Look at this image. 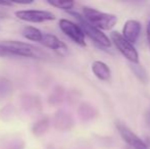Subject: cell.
Returning <instances> with one entry per match:
<instances>
[{"label": "cell", "mask_w": 150, "mask_h": 149, "mask_svg": "<svg viewBox=\"0 0 150 149\" xmlns=\"http://www.w3.org/2000/svg\"><path fill=\"white\" fill-rule=\"evenodd\" d=\"M54 124H55V127L57 129L67 130L73 126V119L67 112H58L54 117Z\"/></svg>", "instance_id": "cell-11"}, {"label": "cell", "mask_w": 150, "mask_h": 149, "mask_svg": "<svg viewBox=\"0 0 150 149\" xmlns=\"http://www.w3.org/2000/svg\"><path fill=\"white\" fill-rule=\"evenodd\" d=\"M91 68H92V72L95 77L100 80V81L108 82L110 80V68H108V66L105 62L101 61V60H95L92 64V66H91Z\"/></svg>", "instance_id": "cell-10"}, {"label": "cell", "mask_w": 150, "mask_h": 149, "mask_svg": "<svg viewBox=\"0 0 150 149\" xmlns=\"http://www.w3.org/2000/svg\"><path fill=\"white\" fill-rule=\"evenodd\" d=\"M141 24L136 20H129L125 23L122 28V36L131 43H136L140 36Z\"/></svg>", "instance_id": "cell-9"}, {"label": "cell", "mask_w": 150, "mask_h": 149, "mask_svg": "<svg viewBox=\"0 0 150 149\" xmlns=\"http://www.w3.org/2000/svg\"><path fill=\"white\" fill-rule=\"evenodd\" d=\"M58 26L61 32L65 35L67 37H69L73 42H75L76 44H78L79 46L85 47L86 46V41H85V33L82 30V28L80 27L79 24L71 22L69 20H65V18H61L58 23Z\"/></svg>", "instance_id": "cell-5"}, {"label": "cell", "mask_w": 150, "mask_h": 149, "mask_svg": "<svg viewBox=\"0 0 150 149\" xmlns=\"http://www.w3.org/2000/svg\"><path fill=\"white\" fill-rule=\"evenodd\" d=\"M48 4L62 10H71L75 6L74 1H61V0H48Z\"/></svg>", "instance_id": "cell-15"}, {"label": "cell", "mask_w": 150, "mask_h": 149, "mask_svg": "<svg viewBox=\"0 0 150 149\" xmlns=\"http://www.w3.org/2000/svg\"><path fill=\"white\" fill-rule=\"evenodd\" d=\"M40 43L45 47L53 50L55 53L60 56H65L69 52V48L62 41L52 34H43L42 40Z\"/></svg>", "instance_id": "cell-8"}, {"label": "cell", "mask_w": 150, "mask_h": 149, "mask_svg": "<svg viewBox=\"0 0 150 149\" xmlns=\"http://www.w3.org/2000/svg\"><path fill=\"white\" fill-rule=\"evenodd\" d=\"M16 16L21 20L29 23H43L54 20L56 16L52 12L47 10H35V9H28V10H18L16 12Z\"/></svg>", "instance_id": "cell-6"}, {"label": "cell", "mask_w": 150, "mask_h": 149, "mask_svg": "<svg viewBox=\"0 0 150 149\" xmlns=\"http://www.w3.org/2000/svg\"><path fill=\"white\" fill-rule=\"evenodd\" d=\"M110 40L113 42L117 50L122 54V56L130 61V64H139V54L136 48L122 36V34L119 32H112L110 34Z\"/></svg>", "instance_id": "cell-4"}, {"label": "cell", "mask_w": 150, "mask_h": 149, "mask_svg": "<svg viewBox=\"0 0 150 149\" xmlns=\"http://www.w3.org/2000/svg\"><path fill=\"white\" fill-rule=\"evenodd\" d=\"M6 56H12L7 47L0 43V57H6Z\"/></svg>", "instance_id": "cell-17"}, {"label": "cell", "mask_w": 150, "mask_h": 149, "mask_svg": "<svg viewBox=\"0 0 150 149\" xmlns=\"http://www.w3.org/2000/svg\"><path fill=\"white\" fill-rule=\"evenodd\" d=\"M130 68L133 72V74L137 77V79L140 82H142L143 84H147L149 81V77L147 74L146 70L144 68V66L140 64H130Z\"/></svg>", "instance_id": "cell-13"}, {"label": "cell", "mask_w": 150, "mask_h": 149, "mask_svg": "<svg viewBox=\"0 0 150 149\" xmlns=\"http://www.w3.org/2000/svg\"><path fill=\"white\" fill-rule=\"evenodd\" d=\"M49 127V119H42L38 123H36L33 127V133L36 136H41L48 130Z\"/></svg>", "instance_id": "cell-14"}, {"label": "cell", "mask_w": 150, "mask_h": 149, "mask_svg": "<svg viewBox=\"0 0 150 149\" xmlns=\"http://www.w3.org/2000/svg\"><path fill=\"white\" fill-rule=\"evenodd\" d=\"M69 13L71 16H74V18H77L79 22L80 27L82 28V30L84 31L86 36H88L94 42L95 44H97L98 46H101L103 48H109L111 46V40L109 39L100 29L96 28L93 25H91L90 23H88L85 20L83 16L79 12L76 11H69Z\"/></svg>", "instance_id": "cell-2"}, {"label": "cell", "mask_w": 150, "mask_h": 149, "mask_svg": "<svg viewBox=\"0 0 150 149\" xmlns=\"http://www.w3.org/2000/svg\"><path fill=\"white\" fill-rule=\"evenodd\" d=\"M94 112V107L92 105H89L87 103H84L81 107L79 108V115L83 119H89L93 117Z\"/></svg>", "instance_id": "cell-16"}, {"label": "cell", "mask_w": 150, "mask_h": 149, "mask_svg": "<svg viewBox=\"0 0 150 149\" xmlns=\"http://www.w3.org/2000/svg\"><path fill=\"white\" fill-rule=\"evenodd\" d=\"M5 47L8 48L12 56H20V57H31V58H45L46 53L39 49L32 44L26 43V42L20 41H3L1 42Z\"/></svg>", "instance_id": "cell-3"}, {"label": "cell", "mask_w": 150, "mask_h": 149, "mask_svg": "<svg viewBox=\"0 0 150 149\" xmlns=\"http://www.w3.org/2000/svg\"><path fill=\"white\" fill-rule=\"evenodd\" d=\"M117 131H119L120 137L122 138L125 142L130 146V148L133 149H148L147 144L141 139L139 136H137L130 128H128L126 125L122 124L120 121H117L115 124Z\"/></svg>", "instance_id": "cell-7"}, {"label": "cell", "mask_w": 150, "mask_h": 149, "mask_svg": "<svg viewBox=\"0 0 150 149\" xmlns=\"http://www.w3.org/2000/svg\"><path fill=\"white\" fill-rule=\"evenodd\" d=\"M82 16L88 23L100 30H110L117 22V18L115 14L102 12L89 6H84L82 9Z\"/></svg>", "instance_id": "cell-1"}, {"label": "cell", "mask_w": 150, "mask_h": 149, "mask_svg": "<svg viewBox=\"0 0 150 149\" xmlns=\"http://www.w3.org/2000/svg\"><path fill=\"white\" fill-rule=\"evenodd\" d=\"M146 36H147V43H148L149 49H150V20L147 25V30H146Z\"/></svg>", "instance_id": "cell-18"}, {"label": "cell", "mask_w": 150, "mask_h": 149, "mask_svg": "<svg viewBox=\"0 0 150 149\" xmlns=\"http://www.w3.org/2000/svg\"><path fill=\"white\" fill-rule=\"evenodd\" d=\"M22 35L26 38L29 41H34V42H41L42 37H43V33L39 30V29L35 28L33 26H27L23 29Z\"/></svg>", "instance_id": "cell-12"}, {"label": "cell", "mask_w": 150, "mask_h": 149, "mask_svg": "<svg viewBox=\"0 0 150 149\" xmlns=\"http://www.w3.org/2000/svg\"><path fill=\"white\" fill-rule=\"evenodd\" d=\"M128 149H133V148H130V147H129V148H128Z\"/></svg>", "instance_id": "cell-19"}]
</instances>
